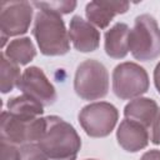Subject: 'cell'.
I'll list each match as a JSON object with an SVG mask.
<instances>
[{"instance_id":"obj_9","label":"cell","mask_w":160,"mask_h":160,"mask_svg":"<svg viewBox=\"0 0 160 160\" xmlns=\"http://www.w3.org/2000/svg\"><path fill=\"white\" fill-rule=\"evenodd\" d=\"M19 89L22 91V94L35 99L42 106L51 105L56 100L55 88L42 70L36 66H30L24 70Z\"/></svg>"},{"instance_id":"obj_8","label":"cell","mask_w":160,"mask_h":160,"mask_svg":"<svg viewBox=\"0 0 160 160\" xmlns=\"http://www.w3.org/2000/svg\"><path fill=\"white\" fill-rule=\"evenodd\" d=\"M1 46L8 38L25 34L31 24L32 4L28 1H6L0 5Z\"/></svg>"},{"instance_id":"obj_6","label":"cell","mask_w":160,"mask_h":160,"mask_svg":"<svg viewBox=\"0 0 160 160\" xmlns=\"http://www.w3.org/2000/svg\"><path fill=\"white\" fill-rule=\"evenodd\" d=\"M149 89V76L135 62H121L112 71V91L121 100H132Z\"/></svg>"},{"instance_id":"obj_23","label":"cell","mask_w":160,"mask_h":160,"mask_svg":"<svg viewBox=\"0 0 160 160\" xmlns=\"http://www.w3.org/2000/svg\"><path fill=\"white\" fill-rule=\"evenodd\" d=\"M154 84H155L156 90L160 94V62L156 65V68L154 70Z\"/></svg>"},{"instance_id":"obj_20","label":"cell","mask_w":160,"mask_h":160,"mask_svg":"<svg viewBox=\"0 0 160 160\" xmlns=\"http://www.w3.org/2000/svg\"><path fill=\"white\" fill-rule=\"evenodd\" d=\"M1 160H19V146L1 141Z\"/></svg>"},{"instance_id":"obj_11","label":"cell","mask_w":160,"mask_h":160,"mask_svg":"<svg viewBox=\"0 0 160 160\" xmlns=\"http://www.w3.org/2000/svg\"><path fill=\"white\" fill-rule=\"evenodd\" d=\"M116 138L119 145L124 150L129 152H136L146 148L149 144L150 131L148 128L136 121L124 119L118 128Z\"/></svg>"},{"instance_id":"obj_7","label":"cell","mask_w":160,"mask_h":160,"mask_svg":"<svg viewBox=\"0 0 160 160\" xmlns=\"http://www.w3.org/2000/svg\"><path fill=\"white\" fill-rule=\"evenodd\" d=\"M118 118L119 112L112 104L100 101L84 106L79 114V122L89 136L104 138L114 130Z\"/></svg>"},{"instance_id":"obj_15","label":"cell","mask_w":160,"mask_h":160,"mask_svg":"<svg viewBox=\"0 0 160 160\" xmlns=\"http://www.w3.org/2000/svg\"><path fill=\"white\" fill-rule=\"evenodd\" d=\"M5 56L18 65L29 64L36 55L35 46L29 38H20L10 41L4 51Z\"/></svg>"},{"instance_id":"obj_16","label":"cell","mask_w":160,"mask_h":160,"mask_svg":"<svg viewBox=\"0 0 160 160\" xmlns=\"http://www.w3.org/2000/svg\"><path fill=\"white\" fill-rule=\"evenodd\" d=\"M6 106L9 112L22 118H39L44 112V106L25 94L10 99Z\"/></svg>"},{"instance_id":"obj_21","label":"cell","mask_w":160,"mask_h":160,"mask_svg":"<svg viewBox=\"0 0 160 160\" xmlns=\"http://www.w3.org/2000/svg\"><path fill=\"white\" fill-rule=\"evenodd\" d=\"M150 140L151 142L159 145L160 144V109H159V112L151 125V135H150Z\"/></svg>"},{"instance_id":"obj_24","label":"cell","mask_w":160,"mask_h":160,"mask_svg":"<svg viewBox=\"0 0 160 160\" xmlns=\"http://www.w3.org/2000/svg\"><path fill=\"white\" fill-rule=\"evenodd\" d=\"M49 160H76V156H71V158H65V159H49Z\"/></svg>"},{"instance_id":"obj_12","label":"cell","mask_w":160,"mask_h":160,"mask_svg":"<svg viewBox=\"0 0 160 160\" xmlns=\"http://www.w3.org/2000/svg\"><path fill=\"white\" fill-rule=\"evenodd\" d=\"M130 4L122 1H91L85 8L89 22L100 29H105L118 14L128 11Z\"/></svg>"},{"instance_id":"obj_19","label":"cell","mask_w":160,"mask_h":160,"mask_svg":"<svg viewBox=\"0 0 160 160\" xmlns=\"http://www.w3.org/2000/svg\"><path fill=\"white\" fill-rule=\"evenodd\" d=\"M50 158L36 142L19 146V160H49Z\"/></svg>"},{"instance_id":"obj_13","label":"cell","mask_w":160,"mask_h":160,"mask_svg":"<svg viewBox=\"0 0 160 160\" xmlns=\"http://www.w3.org/2000/svg\"><path fill=\"white\" fill-rule=\"evenodd\" d=\"M158 112H159L158 104L149 98L132 99L124 109L125 119L136 121L148 129L151 128Z\"/></svg>"},{"instance_id":"obj_4","label":"cell","mask_w":160,"mask_h":160,"mask_svg":"<svg viewBox=\"0 0 160 160\" xmlns=\"http://www.w3.org/2000/svg\"><path fill=\"white\" fill-rule=\"evenodd\" d=\"M45 131V118H22L11 112L1 114V141L15 146L38 142Z\"/></svg>"},{"instance_id":"obj_22","label":"cell","mask_w":160,"mask_h":160,"mask_svg":"<svg viewBox=\"0 0 160 160\" xmlns=\"http://www.w3.org/2000/svg\"><path fill=\"white\" fill-rule=\"evenodd\" d=\"M140 160H160V150H150L146 151Z\"/></svg>"},{"instance_id":"obj_18","label":"cell","mask_w":160,"mask_h":160,"mask_svg":"<svg viewBox=\"0 0 160 160\" xmlns=\"http://www.w3.org/2000/svg\"><path fill=\"white\" fill-rule=\"evenodd\" d=\"M32 5L40 10H46L62 15L71 12L76 8V1H34Z\"/></svg>"},{"instance_id":"obj_25","label":"cell","mask_w":160,"mask_h":160,"mask_svg":"<svg viewBox=\"0 0 160 160\" xmlns=\"http://www.w3.org/2000/svg\"><path fill=\"white\" fill-rule=\"evenodd\" d=\"M86 160H96V159H86Z\"/></svg>"},{"instance_id":"obj_10","label":"cell","mask_w":160,"mask_h":160,"mask_svg":"<svg viewBox=\"0 0 160 160\" xmlns=\"http://www.w3.org/2000/svg\"><path fill=\"white\" fill-rule=\"evenodd\" d=\"M69 38L72 46L81 52H91L99 48L100 32L81 16H74L70 21Z\"/></svg>"},{"instance_id":"obj_3","label":"cell","mask_w":160,"mask_h":160,"mask_svg":"<svg viewBox=\"0 0 160 160\" xmlns=\"http://www.w3.org/2000/svg\"><path fill=\"white\" fill-rule=\"evenodd\" d=\"M129 50L140 61L154 60L160 55V29L151 15L142 14L135 19L130 29Z\"/></svg>"},{"instance_id":"obj_1","label":"cell","mask_w":160,"mask_h":160,"mask_svg":"<svg viewBox=\"0 0 160 160\" xmlns=\"http://www.w3.org/2000/svg\"><path fill=\"white\" fill-rule=\"evenodd\" d=\"M36 144L51 159L76 156L81 148L80 136L72 125L55 115L45 118V131Z\"/></svg>"},{"instance_id":"obj_14","label":"cell","mask_w":160,"mask_h":160,"mask_svg":"<svg viewBox=\"0 0 160 160\" xmlns=\"http://www.w3.org/2000/svg\"><path fill=\"white\" fill-rule=\"evenodd\" d=\"M130 28L124 22L115 24L105 32V52L114 59H122L129 50Z\"/></svg>"},{"instance_id":"obj_5","label":"cell","mask_w":160,"mask_h":160,"mask_svg":"<svg viewBox=\"0 0 160 160\" xmlns=\"http://www.w3.org/2000/svg\"><path fill=\"white\" fill-rule=\"evenodd\" d=\"M74 90L84 100H98L109 91V74L104 64L89 59L82 61L75 72Z\"/></svg>"},{"instance_id":"obj_17","label":"cell","mask_w":160,"mask_h":160,"mask_svg":"<svg viewBox=\"0 0 160 160\" xmlns=\"http://www.w3.org/2000/svg\"><path fill=\"white\" fill-rule=\"evenodd\" d=\"M0 90L2 94L12 91L15 88H19L21 75L18 64L9 60L2 52L0 56Z\"/></svg>"},{"instance_id":"obj_2","label":"cell","mask_w":160,"mask_h":160,"mask_svg":"<svg viewBox=\"0 0 160 160\" xmlns=\"http://www.w3.org/2000/svg\"><path fill=\"white\" fill-rule=\"evenodd\" d=\"M32 34L41 54L46 56L64 55L70 50L69 31L61 15L56 12L39 10L35 15Z\"/></svg>"}]
</instances>
